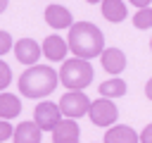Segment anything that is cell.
Returning a JSON list of instances; mask_svg holds the SVG:
<instances>
[{"mask_svg":"<svg viewBox=\"0 0 152 143\" xmlns=\"http://www.w3.org/2000/svg\"><path fill=\"white\" fill-rule=\"evenodd\" d=\"M104 143H140V136L126 124H114L104 131Z\"/></svg>","mask_w":152,"mask_h":143,"instance_id":"7c38bea8","label":"cell"},{"mask_svg":"<svg viewBox=\"0 0 152 143\" xmlns=\"http://www.w3.org/2000/svg\"><path fill=\"white\" fill-rule=\"evenodd\" d=\"M12 83V69H10V64L0 57V91L5 93V88Z\"/></svg>","mask_w":152,"mask_h":143,"instance_id":"ac0fdd59","label":"cell"},{"mask_svg":"<svg viewBox=\"0 0 152 143\" xmlns=\"http://www.w3.org/2000/svg\"><path fill=\"white\" fill-rule=\"evenodd\" d=\"M150 50H152V38H150Z\"/></svg>","mask_w":152,"mask_h":143,"instance_id":"484cf974","label":"cell"},{"mask_svg":"<svg viewBox=\"0 0 152 143\" xmlns=\"http://www.w3.org/2000/svg\"><path fill=\"white\" fill-rule=\"evenodd\" d=\"M66 43L74 57H81L88 62L104 52V33L93 21H74V26L69 29Z\"/></svg>","mask_w":152,"mask_h":143,"instance_id":"6da1fadb","label":"cell"},{"mask_svg":"<svg viewBox=\"0 0 152 143\" xmlns=\"http://www.w3.org/2000/svg\"><path fill=\"white\" fill-rule=\"evenodd\" d=\"M100 62H102V69L109 72L112 76H116L126 69V55L119 48H104V52L100 55Z\"/></svg>","mask_w":152,"mask_h":143,"instance_id":"30bf717a","label":"cell"},{"mask_svg":"<svg viewBox=\"0 0 152 143\" xmlns=\"http://www.w3.org/2000/svg\"><path fill=\"white\" fill-rule=\"evenodd\" d=\"M59 81L69 91H83L93 81V67H90V62L88 60H81V57L64 60L62 62V69H59Z\"/></svg>","mask_w":152,"mask_h":143,"instance_id":"3957f363","label":"cell"},{"mask_svg":"<svg viewBox=\"0 0 152 143\" xmlns=\"http://www.w3.org/2000/svg\"><path fill=\"white\" fill-rule=\"evenodd\" d=\"M145 95H147V98L152 100V79H150V81L145 83Z\"/></svg>","mask_w":152,"mask_h":143,"instance_id":"603a6c76","label":"cell"},{"mask_svg":"<svg viewBox=\"0 0 152 143\" xmlns=\"http://www.w3.org/2000/svg\"><path fill=\"white\" fill-rule=\"evenodd\" d=\"M133 26H135V29H140V31L150 29V26H152V7L138 10V12L133 14Z\"/></svg>","mask_w":152,"mask_h":143,"instance_id":"e0dca14e","label":"cell"},{"mask_svg":"<svg viewBox=\"0 0 152 143\" xmlns=\"http://www.w3.org/2000/svg\"><path fill=\"white\" fill-rule=\"evenodd\" d=\"M12 136H14V126L7 119H0V143L7 141V138H12Z\"/></svg>","mask_w":152,"mask_h":143,"instance_id":"ffe728a7","label":"cell"},{"mask_svg":"<svg viewBox=\"0 0 152 143\" xmlns=\"http://www.w3.org/2000/svg\"><path fill=\"white\" fill-rule=\"evenodd\" d=\"M59 83V74L48 64H33L19 76V91L26 98H45L50 95Z\"/></svg>","mask_w":152,"mask_h":143,"instance_id":"7a4b0ae2","label":"cell"},{"mask_svg":"<svg viewBox=\"0 0 152 143\" xmlns=\"http://www.w3.org/2000/svg\"><path fill=\"white\" fill-rule=\"evenodd\" d=\"M40 55H43V48H40V43H36L33 38H19V41L14 43V57H17V62H21V64H26V67L38 64Z\"/></svg>","mask_w":152,"mask_h":143,"instance_id":"52a82bcc","label":"cell"},{"mask_svg":"<svg viewBox=\"0 0 152 143\" xmlns=\"http://www.w3.org/2000/svg\"><path fill=\"white\" fill-rule=\"evenodd\" d=\"M40 48H43V55H45L50 62H64V60H66V52H71V50H69V43H66L62 36H57V33L48 36V38L40 43Z\"/></svg>","mask_w":152,"mask_h":143,"instance_id":"9c48e42d","label":"cell"},{"mask_svg":"<svg viewBox=\"0 0 152 143\" xmlns=\"http://www.w3.org/2000/svg\"><path fill=\"white\" fill-rule=\"evenodd\" d=\"M78 138H81V129L76 119H62L52 131V143H78Z\"/></svg>","mask_w":152,"mask_h":143,"instance_id":"8fae6325","label":"cell"},{"mask_svg":"<svg viewBox=\"0 0 152 143\" xmlns=\"http://www.w3.org/2000/svg\"><path fill=\"white\" fill-rule=\"evenodd\" d=\"M45 24L50 26V29H55V31H59V29H71L74 26V17H71V12L64 7V5H48L45 7Z\"/></svg>","mask_w":152,"mask_h":143,"instance_id":"ba28073f","label":"cell"},{"mask_svg":"<svg viewBox=\"0 0 152 143\" xmlns=\"http://www.w3.org/2000/svg\"><path fill=\"white\" fill-rule=\"evenodd\" d=\"M126 14H128V10H126L124 0H102V17L107 21L119 24V21L126 19Z\"/></svg>","mask_w":152,"mask_h":143,"instance_id":"5bb4252c","label":"cell"},{"mask_svg":"<svg viewBox=\"0 0 152 143\" xmlns=\"http://www.w3.org/2000/svg\"><path fill=\"white\" fill-rule=\"evenodd\" d=\"M21 112V100L14 95V93H0V119H12Z\"/></svg>","mask_w":152,"mask_h":143,"instance_id":"9a60e30c","label":"cell"},{"mask_svg":"<svg viewBox=\"0 0 152 143\" xmlns=\"http://www.w3.org/2000/svg\"><path fill=\"white\" fill-rule=\"evenodd\" d=\"M57 105H59L64 119H78V117L88 114V110H90L93 102L88 100V95H86L83 91H66V93L59 98Z\"/></svg>","mask_w":152,"mask_h":143,"instance_id":"277c9868","label":"cell"},{"mask_svg":"<svg viewBox=\"0 0 152 143\" xmlns=\"http://www.w3.org/2000/svg\"><path fill=\"white\" fill-rule=\"evenodd\" d=\"M140 143H152V124H147L140 133Z\"/></svg>","mask_w":152,"mask_h":143,"instance_id":"44dd1931","label":"cell"},{"mask_svg":"<svg viewBox=\"0 0 152 143\" xmlns=\"http://www.w3.org/2000/svg\"><path fill=\"white\" fill-rule=\"evenodd\" d=\"M133 7H138V10H145V7H150V2L152 0H128Z\"/></svg>","mask_w":152,"mask_h":143,"instance_id":"7402d4cb","label":"cell"},{"mask_svg":"<svg viewBox=\"0 0 152 143\" xmlns=\"http://www.w3.org/2000/svg\"><path fill=\"white\" fill-rule=\"evenodd\" d=\"M62 119H64V117H62L59 105H55V102H50V100L38 102L36 110H33V122L38 124L40 131H55V126H57Z\"/></svg>","mask_w":152,"mask_h":143,"instance_id":"8992f818","label":"cell"},{"mask_svg":"<svg viewBox=\"0 0 152 143\" xmlns=\"http://www.w3.org/2000/svg\"><path fill=\"white\" fill-rule=\"evenodd\" d=\"M40 138H43V131L38 129L36 122H21V124H17L14 136H12L14 143H40Z\"/></svg>","mask_w":152,"mask_h":143,"instance_id":"4fadbf2b","label":"cell"},{"mask_svg":"<svg viewBox=\"0 0 152 143\" xmlns=\"http://www.w3.org/2000/svg\"><path fill=\"white\" fill-rule=\"evenodd\" d=\"M100 95H102V98H109V100L126 95V81L119 79V76H112V79L102 81V83H100Z\"/></svg>","mask_w":152,"mask_h":143,"instance_id":"2e32d148","label":"cell"},{"mask_svg":"<svg viewBox=\"0 0 152 143\" xmlns=\"http://www.w3.org/2000/svg\"><path fill=\"white\" fill-rule=\"evenodd\" d=\"M88 117L95 126H114V122L119 117V110L109 98H97V100H93V105L88 110Z\"/></svg>","mask_w":152,"mask_h":143,"instance_id":"5b68a950","label":"cell"},{"mask_svg":"<svg viewBox=\"0 0 152 143\" xmlns=\"http://www.w3.org/2000/svg\"><path fill=\"white\" fill-rule=\"evenodd\" d=\"M10 50H14V41H12V36L7 31H0V57L7 55Z\"/></svg>","mask_w":152,"mask_h":143,"instance_id":"d6986e66","label":"cell"},{"mask_svg":"<svg viewBox=\"0 0 152 143\" xmlns=\"http://www.w3.org/2000/svg\"><path fill=\"white\" fill-rule=\"evenodd\" d=\"M7 5H10V0H0V14L7 10Z\"/></svg>","mask_w":152,"mask_h":143,"instance_id":"cb8c5ba5","label":"cell"},{"mask_svg":"<svg viewBox=\"0 0 152 143\" xmlns=\"http://www.w3.org/2000/svg\"><path fill=\"white\" fill-rule=\"evenodd\" d=\"M86 2H90V5H97V2H100V5H102V0H86Z\"/></svg>","mask_w":152,"mask_h":143,"instance_id":"d4e9b609","label":"cell"}]
</instances>
